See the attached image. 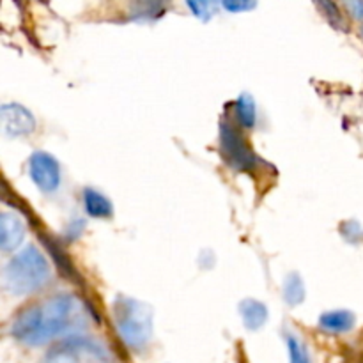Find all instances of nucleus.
Here are the masks:
<instances>
[{"label":"nucleus","instance_id":"nucleus-7","mask_svg":"<svg viewBox=\"0 0 363 363\" xmlns=\"http://www.w3.org/2000/svg\"><path fill=\"white\" fill-rule=\"evenodd\" d=\"M2 130L7 137H25L30 135L35 128V119L25 106L18 103H6L0 108Z\"/></svg>","mask_w":363,"mask_h":363},{"label":"nucleus","instance_id":"nucleus-9","mask_svg":"<svg viewBox=\"0 0 363 363\" xmlns=\"http://www.w3.org/2000/svg\"><path fill=\"white\" fill-rule=\"evenodd\" d=\"M357 325V318L350 311H330L319 318V328L328 333H347Z\"/></svg>","mask_w":363,"mask_h":363},{"label":"nucleus","instance_id":"nucleus-22","mask_svg":"<svg viewBox=\"0 0 363 363\" xmlns=\"http://www.w3.org/2000/svg\"><path fill=\"white\" fill-rule=\"evenodd\" d=\"M362 35H363V27H362Z\"/></svg>","mask_w":363,"mask_h":363},{"label":"nucleus","instance_id":"nucleus-5","mask_svg":"<svg viewBox=\"0 0 363 363\" xmlns=\"http://www.w3.org/2000/svg\"><path fill=\"white\" fill-rule=\"evenodd\" d=\"M220 149L227 165L236 172H250L257 169V155L229 121L220 123Z\"/></svg>","mask_w":363,"mask_h":363},{"label":"nucleus","instance_id":"nucleus-19","mask_svg":"<svg viewBox=\"0 0 363 363\" xmlns=\"http://www.w3.org/2000/svg\"><path fill=\"white\" fill-rule=\"evenodd\" d=\"M257 6L255 2H223V7L227 11H233V13H238V11H248L254 9Z\"/></svg>","mask_w":363,"mask_h":363},{"label":"nucleus","instance_id":"nucleus-4","mask_svg":"<svg viewBox=\"0 0 363 363\" xmlns=\"http://www.w3.org/2000/svg\"><path fill=\"white\" fill-rule=\"evenodd\" d=\"M45 363H113V357L99 340L71 335L46 353Z\"/></svg>","mask_w":363,"mask_h":363},{"label":"nucleus","instance_id":"nucleus-11","mask_svg":"<svg viewBox=\"0 0 363 363\" xmlns=\"http://www.w3.org/2000/svg\"><path fill=\"white\" fill-rule=\"evenodd\" d=\"M241 318H243L245 326L248 330H259L262 328L266 321H268V308H266L264 303L257 300H245L243 303L240 305Z\"/></svg>","mask_w":363,"mask_h":363},{"label":"nucleus","instance_id":"nucleus-3","mask_svg":"<svg viewBox=\"0 0 363 363\" xmlns=\"http://www.w3.org/2000/svg\"><path fill=\"white\" fill-rule=\"evenodd\" d=\"M112 319L128 350H145L152 335V312L147 305L130 296H117L112 303Z\"/></svg>","mask_w":363,"mask_h":363},{"label":"nucleus","instance_id":"nucleus-14","mask_svg":"<svg viewBox=\"0 0 363 363\" xmlns=\"http://www.w3.org/2000/svg\"><path fill=\"white\" fill-rule=\"evenodd\" d=\"M286 342L287 351H289V363H312L307 346H305L300 337L287 333Z\"/></svg>","mask_w":363,"mask_h":363},{"label":"nucleus","instance_id":"nucleus-16","mask_svg":"<svg viewBox=\"0 0 363 363\" xmlns=\"http://www.w3.org/2000/svg\"><path fill=\"white\" fill-rule=\"evenodd\" d=\"M319 7H321V9H325V14H326V18L330 20V23L335 25V27H344L342 16H340L339 7H337L335 4L321 2V4H319Z\"/></svg>","mask_w":363,"mask_h":363},{"label":"nucleus","instance_id":"nucleus-1","mask_svg":"<svg viewBox=\"0 0 363 363\" xmlns=\"http://www.w3.org/2000/svg\"><path fill=\"white\" fill-rule=\"evenodd\" d=\"M89 314L91 312L73 294H53L18 312L11 323V335L20 344L38 347L80 332L87 325Z\"/></svg>","mask_w":363,"mask_h":363},{"label":"nucleus","instance_id":"nucleus-6","mask_svg":"<svg viewBox=\"0 0 363 363\" xmlns=\"http://www.w3.org/2000/svg\"><path fill=\"white\" fill-rule=\"evenodd\" d=\"M28 172L35 186L45 194L55 191L60 184L59 162L45 151H35L28 162Z\"/></svg>","mask_w":363,"mask_h":363},{"label":"nucleus","instance_id":"nucleus-18","mask_svg":"<svg viewBox=\"0 0 363 363\" xmlns=\"http://www.w3.org/2000/svg\"><path fill=\"white\" fill-rule=\"evenodd\" d=\"M347 230L351 233V236L347 238V241H350V243H358V241L363 240V229L360 227V223H357V222L344 223L342 233H347Z\"/></svg>","mask_w":363,"mask_h":363},{"label":"nucleus","instance_id":"nucleus-13","mask_svg":"<svg viewBox=\"0 0 363 363\" xmlns=\"http://www.w3.org/2000/svg\"><path fill=\"white\" fill-rule=\"evenodd\" d=\"M284 300L294 307V305H300L305 300V286L303 280L298 273H291L287 275L286 282H284Z\"/></svg>","mask_w":363,"mask_h":363},{"label":"nucleus","instance_id":"nucleus-17","mask_svg":"<svg viewBox=\"0 0 363 363\" xmlns=\"http://www.w3.org/2000/svg\"><path fill=\"white\" fill-rule=\"evenodd\" d=\"M188 7L194 11L195 16L204 18V20H208V18L215 13V6H213L211 2H201V0H199V2H188Z\"/></svg>","mask_w":363,"mask_h":363},{"label":"nucleus","instance_id":"nucleus-8","mask_svg":"<svg viewBox=\"0 0 363 363\" xmlns=\"http://www.w3.org/2000/svg\"><path fill=\"white\" fill-rule=\"evenodd\" d=\"M25 238V223L16 213L4 211L0 216V248L11 252L21 245Z\"/></svg>","mask_w":363,"mask_h":363},{"label":"nucleus","instance_id":"nucleus-21","mask_svg":"<svg viewBox=\"0 0 363 363\" xmlns=\"http://www.w3.org/2000/svg\"><path fill=\"white\" fill-rule=\"evenodd\" d=\"M346 9L350 11L351 16H354L357 20H363V2H347Z\"/></svg>","mask_w":363,"mask_h":363},{"label":"nucleus","instance_id":"nucleus-12","mask_svg":"<svg viewBox=\"0 0 363 363\" xmlns=\"http://www.w3.org/2000/svg\"><path fill=\"white\" fill-rule=\"evenodd\" d=\"M234 116H236L240 126H243L245 130H252L255 126L257 112H255V103L252 96L241 94L236 99V103H234Z\"/></svg>","mask_w":363,"mask_h":363},{"label":"nucleus","instance_id":"nucleus-20","mask_svg":"<svg viewBox=\"0 0 363 363\" xmlns=\"http://www.w3.org/2000/svg\"><path fill=\"white\" fill-rule=\"evenodd\" d=\"M82 230H84V222H82V220H77V222L71 223L69 229H67V233H66V240H67V241L77 240V238L80 236V234H82Z\"/></svg>","mask_w":363,"mask_h":363},{"label":"nucleus","instance_id":"nucleus-15","mask_svg":"<svg viewBox=\"0 0 363 363\" xmlns=\"http://www.w3.org/2000/svg\"><path fill=\"white\" fill-rule=\"evenodd\" d=\"M41 238H43V241H45V243H46V247H48V250L52 252V255H53V259H55V262H57V264H59L60 273H62V275H66L67 279L73 280L74 277H77V273H74L73 264H69V261H67V259H66V254H64V252L60 250L59 245H57V248L53 247V245L50 243V241H52V240H48V238H46V236H41Z\"/></svg>","mask_w":363,"mask_h":363},{"label":"nucleus","instance_id":"nucleus-2","mask_svg":"<svg viewBox=\"0 0 363 363\" xmlns=\"http://www.w3.org/2000/svg\"><path fill=\"white\" fill-rule=\"evenodd\" d=\"M52 280V266L34 245L25 247L4 268V287L13 296H27Z\"/></svg>","mask_w":363,"mask_h":363},{"label":"nucleus","instance_id":"nucleus-10","mask_svg":"<svg viewBox=\"0 0 363 363\" xmlns=\"http://www.w3.org/2000/svg\"><path fill=\"white\" fill-rule=\"evenodd\" d=\"M84 208L92 218H110L113 215V208L108 199L92 188L84 190Z\"/></svg>","mask_w":363,"mask_h":363}]
</instances>
